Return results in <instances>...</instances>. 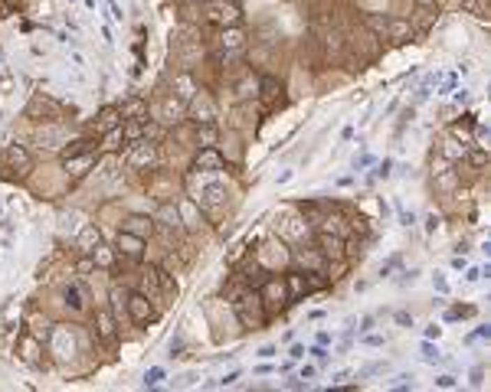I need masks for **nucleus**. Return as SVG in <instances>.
<instances>
[{
	"label": "nucleus",
	"instance_id": "412c9836",
	"mask_svg": "<svg viewBox=\"0 0 491 392\" xmlns=\"http://www.w3.org/2000/svg\"><path fill=\"white\" fill-rule=\"evenodd\" d=\"M384 33H390L393 40H400V42H406V40H413V26L406 20H386V30Z\"/></svg>",
	"mask_w": 491,
	"mask_h": 392
},
{
	"label": "nucleus",
	"instance_id": "f8f14e48",
	"mask_svg": "<svg viewBox=\"0 0 491 392\" xmlns=\"http://www.w3.org/2000/svg\"><path fill=\"white\" fill-rule=\"evenodd\" d=\"M318 245H321V255H324V258H334V262H338V258H344V239L341 235H318Z\"/></svg>",
	"mask_w": 491,
	"mask_h": 392
},
{
	"label": "nucleus",
	"instance_id": "aec40b11",
	"mask_svg": "<svg viewBox=\"0 0 491 392\" xmlns=\"http://www.w3.org/2000/svg\"><path fill=\"white\" fill-rule=\"evenodd\" d=\"M118 111H121V121H125V118H135V121H144V118H148V108H144V102H141V98H131V102H125Z\"/></svg>",
	"mask_w": 491,
	"mask_h": 392
},
{
	"label": "nucleus",
	"instance_id": "e433bc0d",
	"mask_svg": "<svg viewBox=\"0 0 491 392\" xmlns=\"http://www.w3.org/2000/svg\"><path fill=\"white\" fill-rule=\"evenodd\" d=\"M112 297H115V308H121V304H125V301H128V295H125V291H112Z\"/></svg>",
	"mask_w": 491,
	"mask_h": 392
},
{
	"label": "nucleus",
	"instance_id": "7c9ffc66",
	"mask_svg": "<svg viewBox=\"0 0 491 392\" xmlns=\"http://www.w3.org/2000/svg\"><path fill=\"white\" fill-rule=\"evenodd\" d=\"M160 379H164V370H151L148 376H144V386H158Z\"/></svg>",
	"mask_w": 491,
	"mask_h": 392
},
{
	"label": "nucleus",
	"instance_id": "f3484780",
	"mask_svg": "<svg viewBox=\"0 0 491 392\" xmlns=\"http://www.w3.org/2000/svg\"><path fill=\"white\" fill-rule=\"evenodd\" d=\"M266 278H269L266 268L259 265V262H249V265H243V281L249 288H262V285H266Z\"/></svg>",
	"mask_w": 491,
	"mask_h": 392
},
{
	"label": "nucleus",
	"instance_id": "2f4dec72",
	"mask_svg": "<svg viewBox=\"0 0 491 392\" xmlns=\"http://www.w3.org/2000/svg\"><path fill=\"white\" fill-rule=\"evenodd\" d=\"M423 356H426V360H439V350L432 343H423Z\"/></svg>",
	"mask_w": 491,
	"mask_h": 392
},
{
	"label": "nucleus",
	"instance_id": "cd10ccee",
	"mask_svg": "<svg viewBox=\"0 0 491 392\" xmlns=\"http://www.w3.org/2000/svg\"><path fill=\"white\" fill-rule=\"evenodd\" d=\"M223 46H229V49H236V46H243V33H239V30L223 33Z\"/></svg>",
	"mask_w": 491,
	"mask_h": 392
},
{
	"label": "nucleus",
	"instance_id": "dca6fc26",
	"mask_svg": "<svg viewBox=\"0 0 491 392\" xmlns=\"http://www.w3.org/2000/svg\"><path fill=\"white\" fill-rule=\"evenodd\" d=\"M98 245H102V233H98L96 226H86V229L79 233V249H82L86 255H92Z\"/></svg>",
	"mask_w": 491,
	"mask_h": 392
},
{
	"label": "nucleus",
	"instance_id": "b1692460",
	"mask_svg": "<svg viewBox=\"0 0 491 392\" xmlns=\"http://www.w3.org/2000/svg\"><path fill=\"white\" fill-rule=\"evenodd\" d=\"M63 295H66V304H69L75 314H79V311H86V301H82V291H79V285H69Z\"/></svg>",
	"mask_w": 491,
	"mask_h": 392
},
{
	"label": "nucleus",
	"instance_id": "58836bf2",
	"mask_svg": "<svg viewBox=\"0 0 491 392\" xmlns=\"http://www.w3.org/2000/svg\"><path fill=\"white\" fill-rule=\"evenodd\" d=\"M465 278H469V281H478L481 272H478V268H469V275H465Z\"/></svg>",
	"mask_w": 491,
	"mask_h": 392
},
{
	"label": "nucleus",
	"instance_id": "423d86ee",
	"mask_svg": "<svg viewBox=\"0 0 491 392\" xmlns=\"http://www.w3.org/2000/svg\"><path fill=\"white\" fill-rule=\"evenodd\" d=\"M154 160H158V148H154V141H138V144H135V150L128 154V164L135 170L151 167Z\"/></svg>",
	"mask_w": 491,
	"mask_h": 392
},
{
	"label": "nucleus",
	"instance_id": "a211bd4d",
	"mask_svg": "<svg viewBox=\"0 0 491 392\" xmlns=\"http://www.w3.org/2000/svg\"><path fill=\"white\" fill-rule=\"evenodd\" d=\"M151 229H154V219H148V216H131L128 223H125V233H131V235H151Z\"/></svg>",
	"mask_w": 491,
	"mask_h": 392
},
{
	"label": "nucleus",
	"instance_id": "0eeeda50",
	"mask_svg": "<svg viewBox=\"0 0 491 392\" xmlns=\"http://www.w3.org/2000/svg\"><path fill=\"white\" fill-rule=\"evenodd\" d=\"M118 255H125V258H131V262H138L141 255H144V239L141 235H131L121 229V235H118Z\"/></svg>",
	"mask_w": 491,
	"mask_h": 392
},
{
	"label": "nucleus",
	"instance_id": "c756f323",
	"mask_svg": "<svg viewBox=\"0 0 491 392\" xmlns=\"http://www.w3.org/2000/svg\"><path fill=\"white\" fill-rule=\"evenodd\" d=\"M367 26H374V30L380 33V36H384V30H386V20H384V17H367Z\"/></svg>",
	"mask_w": 491,
	"mask_h": 392
},
{
	"label": "nucleus",
	"instance_id": "4c0bfd02",
	"mask_svg": "<svg viewBox=\"0 0 491 392\" xmlns=\"http://www.w3.org/2000/svg\"><path fill=\"white\" fill-rule=\"evenodd\" d=\"M436 226H439V216H429V219H426V229H429V233H436Z\"/></svg>",
	"mask_w": 491,
	"mask_h": 392
},
{
	"label": "nucleus",
	"instance_id": "2eb2a0df",
	"mask_svg": "<svg viewBox=\"0 0 491 392\" xmlns=\"http://www.w3.org/2000/svg\"><path fill=\"white\" fill-rule=\"evenodd\" d=\"M96 150H98V144L92 138H79V141H73V144L63 150V164H66V160L82 157V154H96Z\"/></svg>",
	"mask_w": 491,
	"mask_h": 392
},
{
	"label": "nucleus",
	"instance_id": "20e7f679",
	"mask_svg": "<svg viewBox=\"0 0 491 392\" xmlns=\"http://www.w3.org/2000/svg\"><path fill=\"white\" fill-rule=\"evenodd\" d=\"M59 111L63 108L46 95H33L30 105H27V118H33V121H59Z\"/></svg>",
	"mask_w": 491,
	"mask_h": 392
},
{
	"label": "nucleus",
	"instance_id": "5701e85b",
	"mask_svg": "<svg viewBox=\"0 0 491 392\" xmlns=\"http://www.w3.org/2000/svg\"><path fill=\"white\" fill-rule=\"evenodd\" d=\"M301 295H308V281H305V275H289V301H299Z\"/></svg>",
	"mask_w": 491,
	"mask_h": 392
},
{
	"label": "nucleus",
	"instance_id": "4468645a",
	"mask_svg": "<svg viewBox=\"0 0 491 392\" xmlns=\"http://www.w3.org/2000/svg\"><path fill=\"white\" fill-rule=\"evenodd\" d=\"M121 125V111H118V105H105L102 111H98V121H96V131L98 134H105V131H112V127Z\"/></svg>",
	"mask_w": 491,
	"mask_h": 392
},
{
	"label": "nucleus",
	"instance_id": "6ab92c4d",
	"mask_svg": "<svg viewBox=\"0 0 491 392\" xmlns=\"http://www.w3.org/2000/svg\"><path fill=\"white\" fill-rule=\"evenodd\" d=\"M174 88H177V98H181L183 105L197 98V88H193V79H190V75H177V79H174Z\"/></svg>",
	"mask_w": 491,
	"mask_h": 392
},
{
	"label": "nucleus",
	"instance_id": "39448f33",
	"mask_svg": "<svg viewBox=\"0 0 491 392\" xmlns=\"http://www.w3.org/2000/svg\"><path fill=\"white\" fill-rule=\"evenodd\" d=\"M262 304H266V314L269 311H282L285 304H289V291H285V285L282 281H272V278H266V285H262Z\"/></svg>",
	"mask_w": 491,
	"mask_h": 392
},
{
	"label": "nucleus",
	"instance_id": "bb28decb",
	"mask_svg": "<svg viewBox=\"0 0 491 392\" xmlns=\"http://www.w3.org/2000/svg\"><path fill=\"white\" fill-rule=\"evenodd\" d=\"M75 272H79V275H89V272H96V258H92V255L79 258V262H75Z\"/></svg>",
	"mask_w": 491,
	"mask_h": 392
},
{
	"label": "nucleus",
	"instance_id": "c85d7f7f",
	"mask_svg": "<svg viewBox=\"0 0 491 392\" xmlns=\"http://www.w3.org/2000/svg\"><path fill=\"white\" fill-rule=\"evenodd\" d=\"M469 127H471V115H465V125H452V134H455V138H465Z\"/></svg>",
	"mask_w": 491,
	"mask_h": 392
},
{
	"label": "nucleus",
	"instance_id": "ddd939ff",
	"mask_svg": "<svg viewBox=\"0 0 491 392\" xmlns=\"http://www.w3.org/2000/svg\"><path fill=\"white\" fill-rule=\"evenodd\" d=\"M96 330L105 343H115L118 334H115V317H112V311H96Z\"/></svg>",
	"mask_w": 491,
	"mask_h": 392
},
{
	"label": "nucleus",
	"instance_id": "f704fd0d",
	"mask_svg": "<svg viewBox=\"0 0 491 392\" xmlns=\"http://www.w3.org/2000/svg\"><path fill=\"white\" fill-rule=\"evenodd\" d=\"M390 167H393V160H384V164L377 167V177H390Z\"/></svg>",
	"mask_w": 491,
	"mask_h": 392
},
{
	"label": "nucleus",
	"instance_id": "9d476101",
	"mask_svg": "<svg viewBox=\"0 0 491 392\" xmlns=\"http://www.w3.org/2000/svg\"><path fill=\"white\" fill-rule=\"evenodd\" d=\"M210 20L213 23H229V26H236V23H239V7H236V3H213V7H210Z\"/></svg>",
	"mask_w": 491,
	"mask_h": 392
},
{
	"label": "nucleus",
	"instance_id": "f257e3e1",
	"mask_svg": "<svg viewBox=\"0 0 491 392\" xmlns=\"http://www.w3.org/2000/svg\"><path fill=\"white\" fill-rule=\"evenodd\" d=\"M33 170V157L23 144H7L0 150V177L7 180H27Z\"/></svg>",
	"mask_w": 491,
	"mask_h": 392
},
{
	"label": "nucleus",
	"instance_id": "4be33fe9",
	"mask_svg": "<svg viewBox=\"0 0 491 392\" xmlns=\"http://www.w3.org/2000/svg\"><path fill=\"white\" fill-rule=\"evenodd\" d=\"M197 141H200V148H216V127H213V121H203L200 131H197Z\"/></svg>",
	"mask_w": 491,
	"mask_h": 392
},
{
	"label": "nucleus",
	"instance_id": "a878e982",
	"mask_svg": "<svg viewBox=\"0 0 491 392\" xmlns=\"http://www.w3.org/2000/svg\"><path fill=\"white\" fill-rule=\"evenodd\" d=\"M259 85H262V98H266V102H272V98H275L278 92H282V85H278L275 79H262Z\"/></svg>",
	"mask_w": 491,
	"mask_h": 392
},
{
	"label": "nucleus",
	"instance_id": "9b49d317",
	"mask_svg": "<svg viewBox=\"0 0 491 392\" xmlns=\"http://www.w3.org/2000/svg\"><path fill=\"white\" fill-rule=\"evenodd\" d=\"M193 167L197 170H223V154L216 148H200L197 160H193Z\"/></svg>",
	"mask_w": 491,
	"mask_h": 392
},
{
	"label": "nucleus",
	"instance_id": "c9c22d12",
	"mask_svg": "<svg viewBox=\"0 0 491 392\" xmlns=\"http://www.w3.org/2000/svg\"><path fill=\"white\" fill-rule=\"evenodd\" d=\"M471 314V308H452L448 311V317H469Z\"/></svg>",
	"mask_w": 491,
	"mask_h": 392
},
{
	"label": "nucleus",
	"instance_id": "f03ea898",
	"mask_svg": "<svg viewBox=\"0 0 491 392\" xmlns=\"http://www.w3.org/2000/svg\"><path fill=\"white\" fill-rule=\"evenodd\" d=\"M236 314H239V320H243V327L249 330H259L262 324H266V304H262V297L252 291V295H243L239 301H233Z\"/></svg>",
	"mask_w": 491,
	"mask_h": 392
},
{
	"label": "nucleus",
	"instance_id": "7ed1b4c3",
	"mask_svg": "<svg viewBox=\"0 0 491 392\" xmlns=\"http://www.w3.org/2000/svg\"><path fill=\"white\" fill-rule=\"evenodd\" d=\"M125 311H128V317L135 320V324H154V320H158V311H154V304L148 301V295H128Z\"/></svg>",
	"mask_w": 491,
	"mask_h": 392
},
{
	"label": "nucleus",
	"instance_id": "1a4fd4ad",
	"mask_svg": "<svg viewBox=\"0 0 491 392\" xmlns=\"http://www.w3.org/2000/svg\"><path fill=\"white\" fill-rule=\"evenodd\" d=\"M17 347H20V360L23 363H30V366H40V363H43V356H40V350H43V340H36L30 334V337H20V343H17Z\"/></svg>",
	"mask_w": 491,
	"mask_h": 392
},
{
	"label": "nucleus",
	"instance_id": "393cba45",
	"mask_svg": "<svg viewBox=\"0 0 491 392\" xmlns=\"http://www.w3.org/2000/svg\"><path fill=\"white\" fill-rule=\"evenodd\" d=\"M158 219H164V226H171V229H177L181 226V212L171 210V206H164V210L158 212Z\"/></svg>",
	"mask_w": 491,
	"mask_h": 392
},
{
	"label": "nucleus",
	"instance_id": "6e6552de",
	"mask_svg": "<svg viewBox=\"0 0 491 392\" xmlns=\"http://www.w3.org/2000/svg\"><path fill=\"white\" fill-rule=\"evenodd\" d=\"M36 141H40L43 148H59L66 141V127L59 125V121H46V125L36 131Z\"/></svg>",
	"mask_w": 491,
	"mask_h": 392
},
{
	"label": "nucleus",
	"instance_id": "473e14b6",
	"mask_svg": "<svg viewBox=\"0 0 491 392\" xmlns=\"http://www.w3.org/2000/svg\"><path fill=\"white\" fill-rule=\"evenodd\" d=\"M471 164H475V167H485V164H488V154H485V150L471 154Z\"/></svg>",
	"mask_w": 491,
	"mask_h": 392
},
{
	"label": "nucleus",
	"instance_id": "72a5a7b5",
	"mask_svg": "<svg viewBox=\"0 0 491 392\" xmlns=\"http://www.w3.org/2000/svg\"><path fill=\"white\" fill-rule=\"evenodd\" d=\"M436 386H442V389H452V386H455V376H439Z\"/></svg>",
	"mask_w": 491,
	"mask_h": 392
},
{
	"label": "nucleus",
	"instance_id": "ea45409f",
	"mask_svg": "<svg viewBox=\"0 0 491 392\" xmlns=\"http://www.w3.org/2000/svg\"><path fill=\"white\" fill-rule=\"evenodd\" d=\"M419 3H426V7H436V0H419Z\"/></svg>",
	"mask_w": 491,
	"mask_h": 392
}]
</instances>
